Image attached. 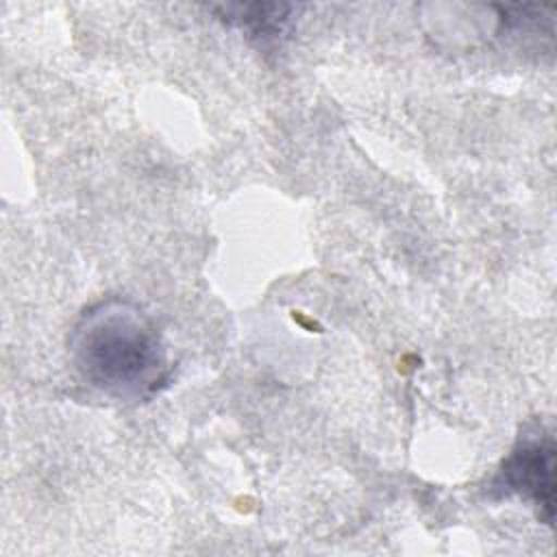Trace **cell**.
<instances>
[{
	"mask_svg": "<svg viewBox=\"0 0 557 557\" xmlns=\"http://www.w3.org/2000/svg\"><path fill=\"white\" fill-rule=\"evenodd\" d=\"M287 4H233L226 7L224 20L250 30L257 37H276L289 22Z\"/></svg>",
	"mask_w": 557,
	"mask_h": 557,
	"instance_id": "3957f363",
	"label": "cell"
},
{
	"mask_svg": "<svg viewBox=\"0 0 557 557\" xmlns=\"http://www.w3.org/2000/svg\"><path fill=\"white\" fill-rule=\"evenodd\" d=\"M78 376L117 400H146L170 379L165 344L154 322L131 300L89 305L67 337Z\"/></svg>",
	"mask_w": 557,
	"mask_h": 557,
	"instance_id": "6da1fadb",
	"label": "cell"
},
{
	"mask_svg": "<svg viewBox=\"0 0 557 557\" xmlns=\"http://www.w3.org/2000/svg\"><path fill=\"white\" fill-rule=\"evenodd\" d=\"M498 485L531 503L537 518L553 524L555 518V437L542 424L527 426L505 457Z\"/></svg>",
	"mask_w": 557,
	"mask_h": 557,
	"instance_id": "7a4b0ae2",
	"label": "cell"
}]
</instances>
